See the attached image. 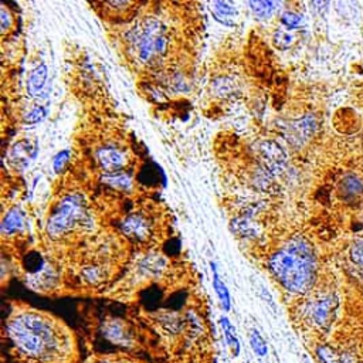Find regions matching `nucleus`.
<instances>
[{
    "mask_svg": "<svg viewBox=\"0 0 363 363\" xmlns=\"http://www.w3.org/2000/svg\"><path fill=\"white\" fill-rule=\"evenodd\" d=\"M294 43V35L284 30H275L272 34V44L278 50H288Z\"/></svg>",
    "mask_w": 363,
    "mask_h": 363,
    "instance_id": "nucleus-26",
    "label": "nucleus"
},
{
    "mask_svg": "<svg viewBox=\"0 0 363 363\" xmlns=\"http://www.w3.org/2000/svg\"><path fill=\"white\" fill-rule=\"evenodd\" d=\"M6 335L28 363H65L72 354V340L65 328L38 311L21 309L11 315Z\"/></svg>",
    "mask_w": 363,
    "mask_h": 363,
    "instance_id": "nucleus-1",
    "label": "nucleus"
},
{
    "mask_svg": "<svg viewBox=\"0 0 363 363\" xmlns=\"http://www.w3.org/2000/svg\"><path fill=\"white\" fill-rule=\"evenodd\" d=\"M119 231L128 240L143 244L153 238L155 221L152 216L145 210H135L126 214L119 223Z\"/></svg>",
    "mask_w": 363,
    "mask_h": 363,
    "instance_id": "nucleus-5",
    "label": "nucleus"
},
{
    "mask_svg": "<svg viewBox=\"0 0 363 363\" xmlns=\"http://www.w3.org/2000/svg\"><path fill=\"white\" fill-rule=\"evenodd\" d=\"M350 259L356 265L363 267V237H359L353 241L350 247Z\"/></svg>",
    "mask_w": 363,
    "mask_h": 363,
    "instance_id": "nucleus-28",
    "label": "nucleus"
},
{
    "mask_svg": "<svg viewBox=\"0 0 363 363\" xmlns=\"http://www.w3.org/2000/svg\"><path fill=\"white\" fill-rule=\"evenodd\" d=\"M81 278L88 285H99L106 278V271L98 264H88L81 269Z\"/></svg>",
    "mask_w": 363,
    "mask_h": 363,
    "instance_id": "nucleus-20",
    "label": "nucleus"
},
{
    "mask_svg": "<svg viewBox=\"0 0 363 363\" xmlns=\"http://www.w3.org/2000/svg\"><path fill=\"white\" fill-rule=\"evenodd\" d=\"M210 11L213 17L223 26L233 27L235 24V16L238 14L235 6L230 1H213L210 3Z\"/></svg>",
    "mask_w": 363,
    "mask_h": 363,
    "instance_id": "nucleus-17",
    "label": "nucleus"
},
{
    "mask_svg": "<svg viewBox=\"0 0 363 363\" xmlns=\"http://www.w3.org/2000/svg\"><path fill=\"white\" fill-rule=\"evenodd\" d=\"M230 230L235 237H240L241 240H259L262 235V227L259 223H257L254 218L237 216L230 221Z\"/></svg>",
    "mask_w": 363,
    "mask_h": 363,
    "instance_id": "nucleus-12",
    "label": "nucleus"
},
{
    "mask_svg": "<svg viewBox=\"0 0 363 363\" xmlns=\"http://www.w3.org/2000/svg\"><path fill=\"white\" fill-rule=\"evenodd\" d=\"M339 194L347 200L352 201L363 194V183L360 179L354 174H347L346 177L342 179L340 186H339Z\"/></svg>",
    "mask_w": 363,
    "mask_h": 363,
    "instance_id": "nucleus-18",
    "label": "nucleus"
},
{
    "mask_svg": "<svg viewBox=\"0 0 363 363\" xmlns=\"http://www.w3.org/2000/svg\"><path fill=\"white\" fill-rule=\"evenodd\" d=\"M220 326L223 329L227 346L230 347L231 353L234 356H238V353H240V342H238V336L235 333V329H234L233 323L230 322V319L227 316H221L220 318Z\"/></svg>",
    "mask_w": 363,
    "mask_h": 363,
    "instance_id": "nucleus-21",
    "label": "nucleus"
},
{
    "mask_svg": "<svg viewBox=\"0 0 363 363\" xmlns=\"http://www.w3.org/2000/svg\"><path fill=\"white\" fill-rule=\"evenodd\" d=\"M47 78H48V67L45 62H40L37 64L27 75L26 79V91L30 96L37 98L43 95L44 86L47 84Z\"/></svg>",
    "mask_w": 363,
    "mask_h": 363,
    "instance_id": "nucleus-15",
    "label": "nucleus"
},
{
    "mask_svg": "<svg viewBox=\"0 0 363 363\" xmlns=\"http://www.w3.org/2000/svg\"><path fill=\"white\" fill-rule=\"evenodd\" d=\"M250 343H251V347L254 350V353L259 357H264L268 352V346H267V342L264 339V336L257 330V329H251L250 332Z\"/></svg>",
    "mask_w": 363,
    "mask_h": 363,
    "instance_id": "nucleus-24",
    "label": "nucleus"
},
{
    "mask_svg": "<svg viewBox=\"0 0 363 363\" xmlns=\"http://www.w3.org/2000/svg\"><path fill=\"white\" fill-rule=\"evenodd\" d=\"M89 363H111L109 360H95V362H89Z\"/></svg>",
    "mask_w": 363,
    "mask_h": 363,
    "instance_id": "nucleus-30",
    "label": "nucleus"
},
{
    "mask_svg": "<svg viewBox=\"0 0 363 363\" xmlns=\"http://www.w3.org/2000/svg\"><path fill=\"white\" fill-rule=\"evenodd\" d=\"M337 296L335 294L320 295L306 306V319L316 329H328L336 315Z\"/></svg>",
    "mask_w": 363,
    "mask_h": 363,
    "instance_id": "nucleus-7",
    "label": "nucleus"
},
{
    "mask_svg": "<svg viewBox=\"0 0 363 363\" xmlns=\"http://www.w3.org/2000/svg\"><path fill=\"white\" fill-rule=\"evenodd\" d=\"M271 277L289 294H308L318 278V258L313 245L302 235L288 238L267 258Z\"/></svg>",
    "mask_w": 363,
    "mask_h": 363,
    "instance_id": "nucleus-2",
    "label": "nucleus"
},
{
    "mask_svg": "<svg viewBox=\"0 0 363 363\" xmlns=\"http://www.w3.org/2000/svg\"><path fill=\"white\" fill-rule=\"evenodd\" d=\"M99 182L119 193H130L133 190V177L128 172L104 173L99 177Z\"/></svg>",
    "mask_w": 363,
    "mask_h": 363,
    "instance_id": "nucleus-16",
    "label": "nucleus"
},
{
    "mask_svg": "<svg viewBox=\"0 0 363 363\" xmlns=\"http://www.w3.org/2000/svg\"><path fill=\"white\" fill-rule=\"evenodd\" d=\"M247 6L252 10V13L258 17V18H268L274 14L277 3L274 1H248Z\"/></svg>",
    "mask_w": 363,
    "mask_h": 363,
    "instance_id": "nucleus-22",
    "label": "nucleus"
},
{
    "mask_svg": "<svg viewBox=\"0 0 363 363\" xmlns=\"http://www.w3.org/2000/svg\"><path fill=\"white\" fill-rule=\"evenodd\" d=\"M104 336L119 346H130L133 343V335L126 323L121 319H109L102 326Z\"/></svg>",
    "mask_w": 363,
    "mask_h": 363,
    "instance_id": "nucleus-11",
    "label": "nucleus"
},
{
    "mask_svg": "<svg viewBox=\"0 0 363 363\" xmlns=\"http://www.w3.org/2000/svg\"><path fill=\"white\" fill-rule=\"evenodd\" d=\"M26 227V211L21 206H11L3 216L0 224V233L3 238H11L21 233Z\"/></svg>",
    "mask_w": 363,
    "mask_h": 363,
    "instance_id": "nucleus-10",
    "label": "nucleus"
},
{
    "mask_svg": "<svg viewBox=\"0 0 363 363\" xmlns=\"http://www.w3.org/2000/svg\"><path fill=\"white\" fill-rule=\"evenodd\" d=\"M95 162L104 173L125 172L130 162L129 152L115 142H105L95 149Z\"/></svg>",
    "mask_w": 363,
    "mask_h": 363,
    "instance_id": "nucleus-6",
    "label": "nucleus"
},
{
    "mask_svg": "<svg viewBox=\"0 0 363 363\" xmlns=\"http://www.w3.org/2000/svg\"><path fill=\"white\" fill-rule=\"evenodd\" d=\"M37 155V146H34L28 139L17 140L9 152V160L13 166L18 169H24L30 160H33Z\"/></svg>",
    "mask_w": 363,
    "mask_h": 363,
    "instance_id": "nucleus-14",
    "label": "nucleus"
},
{
    "mask_svg": "<svg viewBox=\"0 0 363 363\" xmlns=\"http://www.w3.org/2000/svg\"><path fill=\"white\" fill-rule=\"evenodd\" d=\"M210 268H211V274H213V288L217 294V298L223 306L224 311H230L231 308V295H230V291L227 288V285L223 282L220 274H218V269H217V265L214 262L210 264Z\"/></svg>",
    "mask_w": 363,
    "mask_h": 363,
    "instance_id": "nucleus-19",
    "label": "nucleus"
},
{
    "mask_svg": "<svg viewBox=\"0 0 363 363\" xmlns=\"http://www.w3.org/2000/svg\"><path fill=\"white\" fill-rule=\"evenodd\" d=\"M94 217L81 191H68L52 206L45 223V233L51 240H61L74 231L91 230Z\"/></svg>",
    "mask_w": 363,
    "mask_h": 363,
    "instance_id": "nucleus-4",
    "label": "nucleus"
},
{
    "mask_svg": "<svg viewBox=\"0 0 363 363\" xmlns=\"http://www.w3.org/2000/svg\"><path fill=\"white\" fill-rule=\"evenodd\" d=\"M126 55L142 68L160 69L162 61L169 55L173 34L157 14H147L129 26L122 35Z\"/></svg>",
    "mask_w": 363,
    "mask_h": 363,
    "instance_id": "nucleus-3",
    "label": "nucleus"
},
{
    "mask_svg": "<svg viewBox=\"0 0 363 363\" xmlns=\"http://www.w3.org/2000/svg\"><path fill=\"white\" fill-rule=\"evenodd\" d=\"M69 157H71V150L69 149L60 150L54 156V159H52V170H54V173H57V174L62 173L67 169L68 163H69Z\"/></svg>",
    "mask_w": 363,
    "mask_h": 363,
    "instance_id": "nucleus-27",
    "label": "nucleus"
},
{
    "mask_svg": "<svg viewBox=\"0 0 363 363\" xmlns=\"http://www.w3.org/2000/svg\"><path fill=\"white\" fill-rule=\"evenodd\" d=\"M45 116H47V108L44 105H34L31 109H28L24 113L23 122L26 125H35V123L41 122Z\"/></svg>",
    "mask_w": 363,
    "mask_h": 363,
    "instance_id": "nucleus-25",
    "label": "nucleus"
},
{
    "mask_svg": "<svg viewBox=\"0 0 363 363\" xmlns=\"http://www.w3.org/2000/svg\"><path fill=\"white\" fill-rule=\"evenodd\" d=\"M279 21L281 24L288 28V30H295L299 28L303 24V17L296 13V11H291V10H285L281 13L279 16Z\"/></svg>",
    "mask_w": 363,
    "mask_h": 363,
    "instance_id": "nucleus-23",
    "label": "nucleus"
},
{
    "mask_svg": "<svg viewBox=\"0 0 363 363\" xmlns=\"http://www.w3.org/2000/svg\"><path fill=\"white\" fill-rule=\"evenodd\" d=\"M316 128H318L316 118L309 113L288 123L285 130V138L291 145L299 146L313 136Z\"/></svg>",
    "mask_w": 363,
    "mask_h": 363,
    "instance_id": "nucleus-9",
    "label": "nucleus"
},
{
    "mask_svg": "<svg viewBox=\"0 0 363 363\" xmlns=\"http://www.w3.org/2000/svg\"><path fill=\"white\" fill-rule=\"evenodd\" d=\"M11 26H13L11 11L6 7V4H1L0 6V30H1V34L6 35V33L11 28Z\"/></svg>",
    "mask_w": 363,
    "mask_h": 363,
    "instance_id": "nucleus-29",
    "label": "nucleus"
},
{
    "mask_svg": "<svg viewBox=\"0 0 363 363\" xmlns=\"http://www.w3.org/2000/svg\"><path fill=\"white\" fill-rule=\"evenodd\" d=\"M167 259L157 252H150L143 255L136 264V274L143 278L159 277L166 269Z\"/></svg>",
    "mask_w": 363,
    "mask_h": 363,
    "instance_id": "nucleus-13",
    "label": "nucleus"
},
{
    "mask_svg": "<svg viewBox=\"0 0 363 363\" xmlns=\"http://www.w3.org/2000/svg\"><path fill=\"white\" fill-rule=\"evenodd\" d=\"M255 150L259 159V164L264 166L274 176L284 170L286 164V152L278 142L271 139L259 140L255 146Z\"/></svg>",
    "mask_w": 363,
    "mask_h": 363,
    "instance_id": "nucleus-8",
    "label": "nucleus"
}]
</instances>
